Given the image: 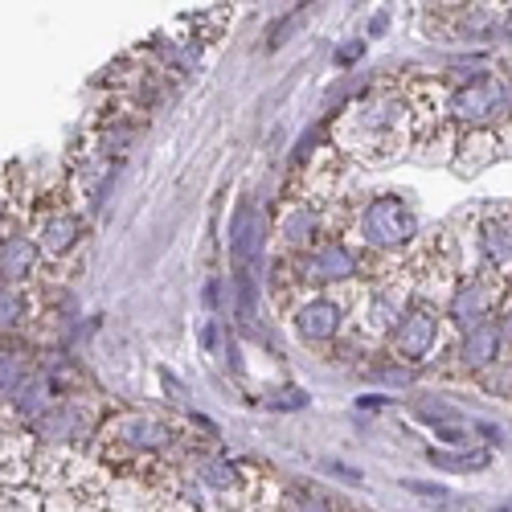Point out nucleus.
I'll list each match as a JSON object with an SVG mask.
<instances>
[{
  "instance_id": "18",
  "label": "nucleus",
  "mask_w": 512,
  "mask_h": 512,
  "mask_svg": "<svg viewBox=\"0 0 512 512\" xmlns=\"http://www.w3.org/2000/svg\"><path fill=\"white\" fill-rule=\"evenodd\" d=\"M476 386L496 394V398H512V357H504L496 369H488L484 377H476Z\"/></svg>"
},
{
  "instance_id": "6",
  "label": "nucleus",
  "mask_w": 512,
  "mask_h": 512,
  "mask_svg": "<svg viewBox=\"0 0 512 512\" xmlns=\"http://www.w3.org/2000/svg\"><path fill=\"white\" fill-rule=\"evenodd\" d=\"M361 291H365V283L340 287V291H328V295H308V300L287 316L291 332L300 336L304 345H312V349L336 345V340L345 336V328H349V312L361 300Z\"/></svg>"
},
{
  "instance_id": "7",
  "label": "nucleus",
  "mask_w": 512,
  "mask_h": 512,
  "mask_svg": "<svg viewBox=\"0 0 512 512\" xmlns=\"http://www.w3.org/2000/svg\"><path fill=\"white\" fill-rule=\"evenodd\" d=\"M504 295H508V279L504 275H492V271H472L463 275L451 304H447V324L455 328V336H467L484 324H492L504 308Z\"/></svg>"
},
{
  "instance_id": "8",
  "label": "nucleus",
  "mask_w": 512,
  "mask_h": 512,
  "mask_svg": "<svg viewBox=\"0 0 512 512\" xmlns=\"http://www.w3.org/2000/svg\"><path fill=\"white\" fill-rule=\"evenodd\" d=\"M443 336H447V312H439L431 304H414L406 312V320L394 328L390 345H386V357L418 369L422 361H431L443 349Z\"/></svg>"
},
{
  "instance_id": "24",
  "label": "nucleus",
  "mask_w": 512,
  "mask_h": 512,
  "mask_svg": "<svg viewBox=\"0 0 512 512\" xmlns=\"http://www.w3.org/2000/svg\"><path fill=\"white\" fill-rule=\"evenodd\" d=\"M107 512H111V508H107Z\"/></svg>"
},
{
  "instance_id": "3",
  "label": "nucleus",
  "mask_w": 512,
  "mask_h": 512,
  "mask_svg": "<svg viewBox=\"0 0 512 512\" xmlns=\"http://www.w3.org/2000/svg\"><path fill=\"white\" fill-rule=\"evenodd\" d=\"M345 238H357L361 250H373L381 259H406L418 246V213L398 193H377L349 209Z\"/></svg>"
},
{
  "instance_id": "10",
  "label": "nucleus",
  "mask_w": 512,
  "mask_h": 512,
  "mask_svg": "<svg viewBox=\"0 0 512 512\" xmlns=\"http://www.w3.org/2000/svg\"><path fill=\"white\" fill-rule=\"evenodd\" d=\"M504 357H508V345H504V332H500L496 320L484 324V328H476V332H467V336H459L455 349H451V361H455L459 377H467V381L484 377V373L496 369Z\"/></svg>"
},
{
  "instance_id": "19",
  "label": "nucleus",
  "mask_w": 512,
  "mask_h": 512,
  "mask_svg": "<svg viewBox=\"0 0 512 512\" xmlns=\"http://www.w3.org/2000/svg\"><path fill=\"white\" fill-rule=\"evenodd\" d=\"M369 373H373L377 381H386V386H410V381L418 377V369H414V365H402V361H394V357H390L386 365H373Z\"/></svg>"
},
{
  "instance_id": "11",
  "label": "nucleus",
  "mask_w": 512,
  "mask_h": 512,
  "mask_svg": "<svg viewBox=\"0 0 512 512\" xmlns=\"http://www.w3.org/2000/svg\"><path fill=\"white\" fill-rule=\"evenodd\" d=\"M476 230H480V267L512 279V205H488Z\"/></svg>"
},
{
  "instance_id": "16",
  "label": "nucleus",
  "mask_w": 512,
  "mask_h": 512,
  "mask_svg": "<svg viewBox=\"0 0 512 512\" xmlns=\"http://www.w3.org/2000/svg\"><path fill=\"white\" fill-rule=\"evenodd\" d=\"M435 467H447V472H484L492 463L488 451H431Z\"/></svg>"
},
{
  "instance_id": "23",
  "label": "nucleus",
  "mask_w": 512,
  "mask_h": 512,
  "mask_svg": "<svg viewBox=\"0 0 512 512\" xmlns=\"http://www.w3.org/2000/svg\"><path fill=\"white\" fill-rule=\"evenodd\" d=\"M357 406H361V410H381V406H386V398H381V394H361Z\"/></svg>"
},
{
  "instance_id": "20",
  "label": "nucleus",
  "mask_w": 512,
  "mask_h": 512,
  "mask_svg": "<svg viewBox=\"0 0 512 512\" xmlns=\"http://www.w3.org/2000/svg\"><path fill=\"white\" fill-rule=\"evenodd\" d=\"M406 488H410V492H418V496H435V500H447V488H435V484H418V480H410Z\"/></svg>"
},
{
  "instance_id": "13",
  "label": "nucleus",
  "mask_w": 512,
  "mask_h": 512,
  "mask_svg": "<svg viewBox=\"0 0 512 512\" xmlns=\"http://www.w3.org/2000/svg\"><path fill=\"white\" fill-rule=\"evenodd\" d=\"M500 148H504L500 132H459L451 168L459 177H476V173H484V168H492L500 160Z\"/></svg>"
},
{
  "instance_id": "12",
  "label": "nucleus",
  "mask_w": 512,
  "mask_h": 512,
  "mask_svg": "<svg viewBox=\"0 0 512 512\" xmlns=\"http://www.w3.org/2000/svg\"><path fill=\"white\" fill-rule=\"evenodd\" d=\"M41 271H46V259H41V250L29 238V230L5 234V242H0V275H5V283L9 287H29Z\"/></svg>"
},
{
  "instance_id": "4",
  "label": "nucleus",
  "mask_w": 512,
  "mask_h": 512,
  "mask_svg": "<svg viewBox=\"0 0 512 512\" xmlns=\"http://www.w3.org/2000/svg\"><path fill=\"white\" fill-rule=\"evenodd\" d=\"M447 115H451L455 132H500V136H508L512 132V74L484 66L476 78L451 82Z\"/></svg>"
},
{
  "instance_id": "2",
  "label": "nucleus",
  "mask_w": 512,
  "mask_h": 512,
  "mask_svg": "<svg viewBox=\"0 0 512 512\" xmlns=\"http://www.w3.org/2000/svg\"><path fill=\"white\" fill-rule=\"evenodd\" d=\"M29 238L37 242L41 259L50 267H62L70 254L87 242V213L78 209V193L70 177L54 181L46 193H37L29 205Z\"/></svg>"
},
{
  "instance_id": "22",
  "label": "nucleus",
  "mask_w": 512,
  "mask_h": 512,
  "mask_svg": "<svg viewBox=\"0 0 512 512\" xmlns=\"http://www.w3.org/2000/svg\"><path fill=\"white\" fill-rule=\"evenodd\" d=\"M361 50H365V46H361V41H353V46H345V50H340V54H336V62H340V66H349V62H353V58H357Z\"/></svg>"
},
{
  "instance_id": "5",
  "label": "nucleus",
  "mask_w": 512,
  "mask_h": 512,
  "mask_svg": "<svg viewBox=\"0 0 512 512\" xmlns=\"http://www.w3.org/2000/svg\"><path fill=\"white\" fill-rule=\"evenodd\" d=\"M406 271L414 279V300L447 312L463 275H459V250L443 230L431 238H418V246L406 254Z\"/></svg>"
},
{
  "instance_id": "9",
  "label": "nucleus",
  "mask_w": 512,
  "mask_h": 512,
  "mask_svg": "<svg viewBox=\"0 0 512 512\" xmlns=\"http://www.w3.org/2000/svg\"><path fill=\"white\" fill-rule=\"evenodd\" d=\"M271 246V222L259 205L250 201H238L234 209V222H230V259H234V275L238 271H250L263 263V254Z\"/></svg>"
},
{
  "instance_id": "17",
  "label": "nucleus",
  "mask_w": 512,
  "mask_h": 512,
  "mask_svg": "<svg viewBox=\"0 0 512 512\" xmlns=\"http://www.w3.org/2000/svg\"><path fill=\"white\" fill-rule=\"evenodd\" d=\"M0 512H46V492L25 484V488H5L0 496Z\"/></svg>"
},
{
  "instance_id": "15",
  "label": "nucleus",
  "mask_w": 512,
  "mask_h": 512,
  "mask_svg": "<svg viewBox=\"0 0 512 512\" xmlns=\"http://www.w3.org/2000/svg\"><path fill=\"white\" fill-rule=\"evenodd\" d=\"M33 316H37V304H33L29 287H9L5 283V291H0V332L5 336H25Z\"/></svg>"
},
{
  "instance_id": "14",
  "label": "nucleus",
  "mask_w": 512,
  "mask_h": 512,
  "mask_svg": "<svg viewBox=\"0 0 512 512\" xmlns=\"http://www.w3.org/2000/svg\"><path fill=\"white\" fill-rule=\"evenodd\" d=\"M279 512H357V508L345 504V496H336L312 480H300V484H287Z\"/></svg>"
},
{
  "instance_id": "1",
  "label": "nucleus",
  "mask_w": 512,
  "mask_h": 512,
  "mask_svg": "<svg viewBox=\"0 0 512 512\" xmlns=\"http://www.w3.org/2000/svg\"><path fill=\"white\" fill-rule=\"evenodd\" d=\"M414 140H418V127L406 95V78H377L369 91H361L336 111L328 132V148H336L349 164L394 160Z\"/></svg>"
},
{
  "instance_id": "21",
  "label": "nucleus",
  "mask_w": 512,
  "mask_h": 512,
  "mask_svg": "<svg viewBox=\"0 0 512 512\" xmlns=\"http://www.w3.org/2000/svg\"><path fill=\"white\" fill-rule=\"evenodd\" d=\"M201 345H205L209 353L218 349V324H205V328H201Z\"/></svg>"
}]
</instances>
